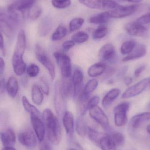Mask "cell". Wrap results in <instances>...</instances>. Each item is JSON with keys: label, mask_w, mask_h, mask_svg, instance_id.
Instances as JSON below:
<instances>
[{"label": "cell", "mask_w": 150, "mask_h": 150, "mask_svg": "<svg viewBox=\"0 0 150 150\" xmlns=\"http://www.w3.org/2000/svg\"><path fill=\"white\" fill-rule=\"evenodd\" d=\"M42 118L48 139L54 145L59 144L61 141V128L57 117L51 110L46 108L43 111Z\"/></svg>", "instance_id": "6da1fadb"}, {"label": "cell", "mask_w": 150, "mask_h": 150, "mask_svg": "<svg viewBox=\"0 0 150 150\" xmlns=\"http://www.w3.org/2000/svg\"><path fill=\"white\" fill-rule=\"evenodd\" d=\"M35 55L38 60L47 70L52 81L55 78V67L46 52L39 45H37L35 47Z\"/></svg>", "instance_id": "7a4b0ae2"}, {"label": "cell", "mask_w": 150, "mask_h": 150, "mask_svg": "<svg viewBox=\"0 0 150 150\" xmlns=\"http://www.w3.org/2000/svg\"><path fill=\"white\" fill-rule=\"evenodd\" d=\"M81 4L94 9L111 10L120 6L112 0H79Z\"/></svg>", "instance_id": "3957f363"}, {"label": "cell", "mask_w": 150, "mask_h": 150, "mask_svg": "<svg viewBox=\"0 0 150 150\" xmlns=\"http://www.w3.org/2000/svg\"><path fill=\"white\" fill-rule=\"evenodd\" d=\"M54 55L59 67L62 77H70L72 74V67L70 57L63 53L58 52H55Z\"/></svg>", "instance_id": "277c9868"}, {"label": "cell", "mask_w": 150, "mask_h": 150, "mask_svg": "<svg viewBox=\"0 0 150 150\" xmlns=\"http://www.w3.org/2000/svg\"><path fill=\"white\" fill-rule=\"evenodd\" d=\"M129 103L124 102L118 104L114 109L115 124L117 127L125 126L128 122L127 112Z\"/></svg>", "instance_id": "5b68a950"}, {"label": "cell", "mask_w": 150, "mask_h": 150, "mask_svg": "<svg viewBox=\"0 0 150 150\" xmlns=\"http://www.w3.org/2000/svg\"><path fill=\"white\" fill-rule=\"evenodd\" d=\"M89 115L92 119L98 123L105 131L110 130L109 120L106 115L98 106L89 109Z\"/></svg>", "instance_id": "8992f818"}, {"label": "cell", "mask_w": 150, "mask_h": 150, "mask_svg": "<svg viewBox=\"0 0 150 150\" xmlns=\"http://www.w3.org/2000/svg\"><path fill=\"white\" fill-rule=\"evenodd\" d=\"M66 99L62 93L60 82L57 81L54 86V105L55 112L59 117H62L66 112Z\"/></svg>", "instance_id": "52a82bcc"}, {"label": "cell", "mask_w": 150, "mask_h": 150, "mask_svg": "<svg viewBox=\"0 0 150 150\" xmlns=\"http://www.w3.org/2000/svg\"><path fill=\"white\" fill-rule=\"evenodd\" d=\"M150 78H149L143 79L126 90L122 94V98L123 99H127L139 95L148 87L150 84Z\"/></svg>", "instance_id": "ba28073f"}, {"label": "cell", "mask_w": 150, "mask_h": 150, "mask_svg": "<svg viewBox=\"0 0 150 150\" xmlns=\"http://www.w3.org/2000/svg\"><path fill=\"white\" fill-rule=\"evenodd\" d=\"M138 4H133L128 6H118L115 8L108 11L109 16L114 18H122L126 17L134 13L138 8Z\"/></svg>", "instance_id": "9c48e42d"}, {"label": "cell", "mask_w": 150, "mask_h": 150, "mask_svg": "<svg viewBox=\"0 0 150 150\" xmlns=\"http://www.w3.org/2000/svg\"><path fill=\"white\" fill-rule=\"evenodd\" d=\"M125 28L128 33L131 36L146 38L149 35L147 28L136 21L127 24Z\"/></svg>", "instance_id": "30bf717a"}, {"label": "cell", "mask_w": 150, "mask_h": 150, "mask_svg": "<svg viewBox=\"0 0 150 150\" xmlns=\"http://www.w3.org/2000/svg\"><path fill=\"white\" fill-rule=\"evenodd\" d=\"M36 0H17L8 7L10 13H16V11L25 13L34 5Z\"/></svg>", "instance_id": "8fae6325"}, {"label": "cell", "mask_w": 150, "mask_h": 150, "mask_svg": "<svg viewBox=\"0 0 150 150\" xmlns=\"http://www.w3.org/2000/svg\"><path fill=\"white\" fill-rule=\"evenodd\" d=\"M31 121L33 127L38 139L40 142L44 141L45 134L46 128L44 121L40 116L30 115Z\"/></svg>", "instance_id": "7c38bea8"}, {"label": "cell", "mask_w": 150, "mask_h": 150, "mask_svg": "<svg viewBox=\"0 0 150 150\" xmlns=\"http://www.w3.org/2000/svg\"><path fill=\"white\" fill-rule=\"evenodd\" d=\"M18 139L21 144L27 148H34L37 144L36 137L31 129H26L19 133Z\"/></svg>", "instance_id": "4fadbf2b"}, {"label": "cell", "mask_w": 150, "mask_h": 150, "mask_svg": "<svg viewBox=\"0 0 150 150\" xmlns=\"http://www.w3.org/2000/svg\"><path fill=\"white\" fill-rule=\"evenodd\" d=\"M26 45V39L25 32L23 30L19 31L18 35L17 40L13 57L23 58Z\"/></svg>", "instance_id": "5bb4252c"}, {"label": "cell", "mask_w": 150, "mask_h": 150, "mask_svg": "<svg viewBox=\"0 0 150 150\" xmlns=\"http://www.w3.org/2000/svg\"><path fill=\"white\" fill-rule=\"evenodd\" d=\"M83 81V72L79 69L75 70L72 76V81L74 86L73 97L77 98L80 93L82 92V85Z\"/></svg>", "instance_id": "9a60e30c"}, {"label": "cell", "mask_w": 150, "mask_h": 150, "mask_svg": "<svg viewBox=\"0 0 150 150\" xmlns=\"http://www.w3.org/2000/svg\"><path fill=\"white\" fill-rule=\"evenodd\" d=\"M99 57L104 61L112 60L116 55L115 47L112 44H106L100 50Z\"/></svg>", "instance_id": "2e32d148"}, {"label": "cell", "mask_w": 150, "mask_h": 150, "mask_svg": "<svg viewBox=\"0 0 150 150\" xmlns=\"http://www.w3.org/2000/svg\"><path fill=\"white\" fill-rule=\"evenodd\" d=\"M121 93L119 88L111 89L105 94L102 100V105L105 109H108L113 102L118 98Z\"/></svg>", "instance_id": "e0dca14e"}, {"label": "cell", "mask_w": 150, "mask_h": 150, "mask_svg": "<svg viewBox=\"0 0 150 150\" xmlns=\"http://www.w3.org/2000/svg\"><path fill=\"white\" fill-rule=\"evenodd\" d=\"M134 48L129 54L122 59V62H126L137 59L146 55L147 49L144 45H137L136 46L135 48Z\"/></svg>", "instance_id": "ac0fdd59"}, {"label": "cell", "mask_w": 150, "mask_h": 150, "mask_svg": "<svg viewBox=\"0 0 150 150\" xmlns=\"http://www.w3.org/2000/svg\"><path fill=\"white\" fill-rule=\"evenodd\" d=\"M0 139L4 147L12 146L16 142V135L13 129L8 128L0 132Z\"/></svg>", "instance_id": "d6986e66"}, {"label": "cell", "mask_w": 150, "mask_h": 150, "mask_svg": "<svg viewBox=\"0 0 150 150\" xmlns=\"http://www.w3.org/2000/svg\"><path fill=\"white\" fill-rule=\"evenodd\" d=\"M60 89L62 95L66 99L74 95V86L70 77H63L60 82Z\"/></svg>", "instance_id": "ffe728a7"}, {"label": "cell", "mask_w": 150, "mask_h": 150, "mask_svg": "<svg viewBox=\"0 0 150 150\" xmlns=\"http://www.w3.org/2000/svg\"><path fill=\"white\" fill-rule=\"evenodd\" d=\"M62 121L67 134L71 135L74 130V118L73 113L66 111L62 116Z\"/></svg>", "instance_id": "44dd1931"}, {"label": "cell", "mask_w": 150, "mask_h": 150, "mask_svg": "<svg viewBox=\"0 0 150 150\" xmlns=\"http://www.w3.org/2000/svg\"><path fill=\"white\" fill-rule=\"evenodd\" d=\"M150 120V112H145L132 117L130 120V125L133 128H138L143 123Z\"/></svg>", "instance_id": "7402d4cb"}, {"label": "cell", "mask_w": 150, "mask_h": 150, "mask_svg": "<svg viewBox=\"0 0 150 150\" xmlns=\"http://www.w3.org/2000/svg\"><path fill=\"white\" fill-rule=\"evenodd\" d=\"M12 62L13 70L16 75L21 76L24 74L26 69V64L23 58L12 57Z\"/></svg>", "instance_id": "603a6c76"}, {"label": "cell", "mask_w": 150, "mask_h": 150, "mask_svg": "<svg viewBox=\"0 0 150 150\" xmlns=\"http://www.w3.org/2000/svg\"><path fill=\"white\" fill-rule=\"evenodd\" d=\"M106 68V65L104 62H97L89 67L87 74L91 77H96L102 74Z\"/></svg>", "instance_id": "cb8c5ba5"}, {"label": "cell", "mask_w": 150, "mask_h": 150, "mask_svg": "<svg viewBox=\"0 0 150 150\" xmlns=\"http://www.w3.org/2000/svg\"><path fill=\"white\" fill-rule=\"evenodd\" d=\"M6 90L11 97H16L18 91V83L16 78L11 76L8 79L6 83Z\"/></svg>", "instance_id": "d4e9b609"}, {"label": "cell", "mask_w": 150, "mask_h": 150, "mask_svg": "<svg viewBox=\"0 0 150 150\" xmlns=\"http://www.w3.org/2000/svg\"><path fill=\"white\" fill-rule=\"evenodd\" d=\"M109 18L110 17L108 11H105L91 17L89 19V22L91 23L94 24L104 25V24L107 23Z\"/></svg>", "instance_id": "484cf974"}, {"label": "cell", "mask_w": 150, "mask_h": 150, "mask_svg": "<svg viewBox=\"0 0 150 150\" xmlns=\"http://www.w3.org/2000/svg\"><path fill=\"white\" fill-rule=\"evenodd\" d=\"M32 99L34 104L40 105L43 103L44 95L43 92L39 86L36 84L33 85L31 91Z\"/></svg>", "instance_id": "4316f807"}, {"label": "cell", "mask_w": 150, "mask_h": 150, "mask_svg": "<svg viewBox=\"0 0 150 150\" xmlns=\"http://www.w3.org/2000/svg\"><path fill=\"white\" fill-rule=\"evenodd\" d=\"M89 96L86 95L83 91L77 98L78 106L79 112L83 116L86 114L88 110L87 103L89 100Z\"/></svg>", "instance_id": "83f0119b"}, {"label": "cell", "mask_w": 150, "mask_h": 150, "mask_svg": "<svg viewBox=\"0 0 150 150\" xmlns=\"http://www.w3.org/2000/svg\"><path fill=\"white\" fill-rule=\"evenodd\" d=\"M98 146L102 150H116V145L110 136L105 134L100 141Z\"/></svg>", "instance_id": "f1b7e54d"}, {"label": "cell", "mask_w": 150, "mask_h": 150, "mask_svg": "<svg viewBox=\"0 0 150 150\" xmlns=\"http://www.w3.org/2000/svg\"><path fill=\"white\" fill-rule=\"evenodd\" d=\"M76 132L79 136L83 138L88 132V127L84 119L82 117L78 118L75 126Z\"/></svg>", "instance_id": "f546056e"}, {"label": "cell", "mask_w": 150, "mask_h": 150, "mask_svg": "<svg viewBox=\"0 0 150 150\" xmlns=\"http://www.w3.org/2000/svg\"><path fill=\"white\" fill-rule=\"evenodd\" d=\"M22 101L23 106L25 111H27L28 112L30 113V115L40 116V111L37 109V108L35 107L34 106L30 104L26 97L24 96H23L22 97Z\"/></svg>", "instance_id": "4dcf8cb0"}, {"label": "cell", "mask_w": 150, "mask_h": 150, "mask_svg": "<svg viewBox=\"0 0 150 150\" xmlns=\"http://www.w3.org/2000/svg\"><path fill=\"white\" fill-rule=\"evenodd\" d=\"M67 33V29L63 25H60L57 27L52 35L53 41H59L64 38Z\"/></svg>", "instance_id": "1f68e13d"}, {"label": "cell", "mask_w": 150, "mask_h": 150, "mask_svg": "<svg viewBox=\"0 0 150 150\" xmlns=\"http://www.w3.org/2000/svg\"><path fill=\"white\" fill-rule=\"evenodd\" d=\"M42 11V9L40 6L34 5L26 11L27 18L32 21H35L40 16Z\"/></svg>", "instance_id": "d6a6232c"}, {"label": "cell", "mask_w": 150, "mask_h": 150, "mask_svg": "<svg viewBox=\"0 0 150 150\" xmlns=\"http://www.w3.org/2000/svg\"><path fill=\"white\" fill-rule=\"evenodd\" d=\"M136 45V43L134 40H129L125 41L121 47V53L123 55L129 54L134 49Z\"/></svg>", "instance_id": "836d02e7"}, {"label": "cell", "mask_w": 150, "mask_h": 150, "mask_svg": "<svg viewBox=\"0 0 150 150\" xmlns=\"http://www.w3.org/2000/svg\"><path fill=\"white\" fill-rule=\"evenodd\" d=\"M87 134L90 140L97 145H98L100 139L105 134L103 133H99L95 129L90 128H88Z\"/></svg>", "instance_id": "e575fe53"}, {"label": "cell", "mask_w": 150, "mask_h": 150, "mask_svg": "<svg viewBox=\"0 0 150 150\" xmlns=\"http://www.w3.org/2000/svg\"><path fill=\"white\" fill-rule=\"evenodd\" d=\"M98 81L97 79H92L89 80L85 86L83 90V92L86 95L89 96L91 93L93 92L96 88L98 87Z\"/></svg>", "instance_id": "d590c367"}, {"label": "cell", "mask_w": 150, "mask_h": 150, "mask_svg": "<svg viewBox=\"0 0 150 150\" xmlns=\"http://www.w3.org/2000/svg\"><path fill=\"white\" fill-rule=\"evenodd\" d=\"M108 33L107 26L105 25H100L93 33L92 37L93 39L98 40L105 38Z\"/></svg>", "instance_id": "8d00e7d4"}, {"label": "cell", "mask_w": 150, "mask_h": 150, "mask_svg": "<svg viewBox=\"0 0 150 150\" xmlns=\"http://www.w3.org/2000/svg\"><path fill=\"white\" fill-rule=\"evenodd\" d=\"M89 39V36L86 33L79 31L74 34L72 37V40L75 43L82 44L86 42Z\"/></svg>", "instance_id": "74e56055"}, {"label": "cell", "mask_w": 150, "mask_h": 150, "mask_svg": "<svg viewBox=\"0 0 150 150\" xmlns=\"http://www.w3.org/2000/svg\"><path fill=\"white\" fill-rule=\"evenodd\" d=\"M84 23V19L82 18H76L72 19L69 24V31L71 32L80 29Z\"/></svg>", "instance_id": "f35d334b"}, {"label": "cell", "mask_w": 150, "mask_h": 150, "mask_svg": "<svg viewBox=\"0 0 150 150\" xmlns=\"http://www.w3.org/2000/svg\"><path fill=\"white\" fill-rule=\"evenodd\" d=\"M109 135L116 146H121L125 143V137L121 133L114 132Z\"/></svg>", "instance_id": "ab89813d"}, {"label": "cell", "mask_w": 150, "mask_h": 150, "mask_svg": "<svg viewBox=\"0 0 150 150\" xmlns=\"http://www.w3.org/2000/svg\"><path fill=\"white\" fill-rule=\"evenodd\" d=\"M52 4L55 8L59 9L66 8L71 4L70 0H52Z\"/></svg>", "instance_id": "60d3db41"}, {"label": "cell", "mask_w": 150, "mask_h": 150, "mask_svg": "<svg viewBox=\"0 0 150 150\" xmlns=\"http://www.w3.org/2000/svg\"><path fill=\"white\" fill-rule=\"evenodd\" d=\"M39 67L35 64H30L26 69L27 75L30 77L37 76L39 73Z\"/></svg>", "instance_id": "b9f144b4"}, {"label": "cell", "mask_w": 150, "mask_h": 150, "mask_svg": "<svg viewBox=\"0 0 150 150\" xmlns=\"http://www.w3.org/2000/svg\"><path fill=\"white\" fill-rule=\"evenodd\" d=\"M100 100V98L98 96H94L89 99L87 103L88 110L92 108L98 106Z\"/></svg>", "instance_id": "7bdbcfd3"}, {"label": "cell", "mask_w": 150, "mask_h": 150, "mask_svg": "<svg viewBox=\"0 0 150 150\" xmlns=\"http://www.w3.org/2000/svg\"><path fill=\"white\" fill-rule=\"evenodd\" d=\"M40 87L41 90H42V92L45 95H49L50 89H49L48 83L43 78H40Z\"/></svg>", "instance_id": "ee69618b"}, {"label": "cell", "mask_w": 150, "mask_h": 150, "mask_svg": "<svg viewBox=\"0 0 150 150\" xmlns=\"http://www.w3.org/2000/svg\"><path fill=\"white\" fill-rule=\"evenodd\" d=\"M141 24L144 25L150 23V12L144 15L136 20Z\"/></svg>", "instance_id": "f6af8a7d"}, {"label": "cell", "mask_w": 150, "mask_h": 150, "mask_svg": "<svg viewBox=\"0 0 150 150\" xmlns=\"http://www.w3.org/2000/svg\"><path fill=\"white\" fill-rule=\"evenodd\" d=\"M75 45V43L73 40L65 41L62 45V48L65 52H68L73 48Z\"/></svg>", "instance_id": "bcb514c9"}, {"label": "cell", "mask_w": 150, "mask_h": 150, "mask_svg": "<svg viewBox=\"0 0 150 150\" xmlns=\"http://www.w3.org/2000/svg\"><path fill=\"white\" fill-rule=\"evenodd\" d=\"M6 90V82L4 79L0 80V96L2 95Z\"/></svg>", "instance_id": "7dc6e473"}, {"label": "cell", "mask_w": 150, "mask_h": 150, "mask_svg": "<svg viewBox=\"0 0 150 150\" xmlns=\"http://www.w3.org/2000/svg\"><path fill=\"white\" fill-rule=\"evenodd\" d=\"M145 69H146V66H144V65H142V66H141V67L137 68L134 72L135 76L136 77H138L144 71Z\"/></svg>", "instance_id": "c3c4849f"}, {"label": "cell", "mask_w": 150, "mask_h": 150, "mask_svg": "<svg viewBox=\"0 0 150 150\" xmlns=\"http://www.w3.org/2000/svg\"><path fill=\"white\" fill-rule=\"evenodd\" d=\"M40 150H52L48 143L46 141L41 142L40 147Z\"/></svg>", "instance_id": "681fc988"}, {"label": "cell", "mask_w": 150, "mask_h": 150, "mask_svg": "<svg viewBox=\"0 0 150 150\" xmlns=\"http://www.w3.org/2000/svg\"><path fill=\"white\" fill-rule=\"evenodd\" d=\"M5 62L2 58L0 57V76L4 74L5 69Z\"/></svg>", "instance_id": "f907efd6"}, {"label": "cell", "mask_w": 150, "mask_h": 150, "mask_svg": "<svg viewBox=\"0 0 150 150\" xmlns=\"http://www.w3.org/2000/svg\"><path fill=\"white\" fill-rule=\"evenodd\" d=\"M0 49L2 51L3 53L4 54V41L3 37L2 34L0 32Z\"/></svg>", "instance_id": "816d5d0a"}, {"label": "cell", "mask_w": 150, "mask_h": 150, "mask_svg": "<svg viewBox=\"0 0 150 150\" xmlns=\"http://www.w3.org/2000/svg\"><path fill=\"white\" fill-rule=\"evenodd\" d=\"M132 81H133V79L130 77H127L124 79V82L126 85H129L132 83Z\"/></svg>", "instance_id": "f5cc1de1"}, {"label": "cell", "mask_w": 150, "mask_h": 150, "mask_svg": "<svg viewBox=\"0 0 150 150\" xmlns=\"http://www.w3.org/2000/svg\"><path fill=\"white\" fill-rule=\"evenodd\" d=\"M121 1H124L128 2L138 3L142 1L143 0H121Z\"/></svg>", "instance_id": "db71d44e"}, {"label": "cell", "mask_w": 150, "mask_h": 150, "mask_svg": "<svg viewBox=\"0 0 150 150\" xmlns=\"http://www.w3.org/2000/svg\"><path fill=\"white\" fill-rule=\"evenodd\" d=\"M2 150H16L12 146H6L4 147Z\"/></svg>", "instance_id": "11a10c76"}, {"label": "cell", "mask_w": 150, "mask_h": 150, "mask_svg": "<svg viewBox=\"0 0 150 150\" xmlns=\"http://www.w3.org/2000/svg\"><path fill=\"white\" fill-rule=\"evenodd\" d=\"M147 131H148V133L150 134V124L147 127Z\"/></svg>", "instance_id": "9f6ffc18"}, {"label": "cell", "mask_w": 150, "mask_h": 150, "mask_svg": "<svg viewBox=\"0 0 150 150\" xmlns=\"http://www.w3.org/2000/svg\"><path fill=\"white\" fill-rule=\"evenodd\" d=\"M68 150H78L76 149H73V148H70V149H69Z\"/></svg>", "instance_id": "6f0895ef"}, {"label": "cell", "mask_w": 150, "mask_h": 150, "mask_svg": "<svg viewBox=\"0 0 150 150\" xmlns=\"http://www.w3.org/2000/svg\"></svg>", "instance_id": "680465c9"}]
</instances>
